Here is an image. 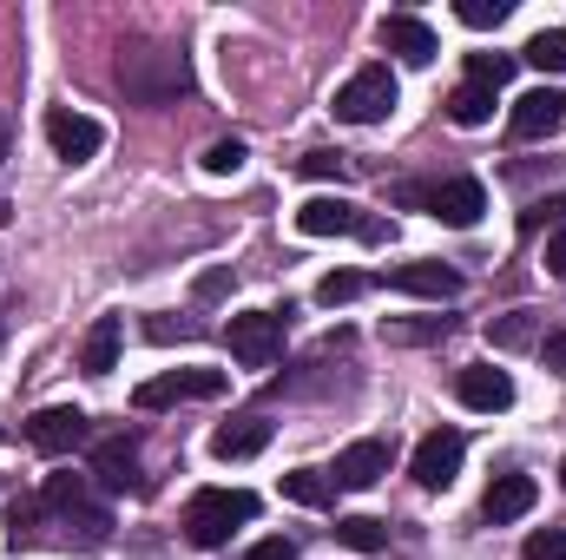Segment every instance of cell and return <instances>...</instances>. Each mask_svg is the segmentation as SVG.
Returning <instances> with one entry per match:
<instances>
[{"instance_id": "obj_1", "label": "cell", "mask_w": 566, "mask_h": 560, "mask_svg": "<svg viewBox=\"0 0 566 560\" xmlns=\"http://www.w3.org/2000/svg\"><path fill=\"white\" fill-rule=\"evenodd\" d=\"M119 86L133 106H171L178 93H191V66L178 46H158V40H133L119 53Z\"/></svg>"}, {"instance_id": "obj_14", "label": "cell", "mask_w": 566, "mask_h": 560, "mask_svg": "<svg viewBox=\"0 0 566 560\" xmlns=\"http://www.w3.org/2000/svg\"><path fill=\"white\" fill-rule=\"evenodd\" d=\"M86 435H93L86 409H40V416L27 422V442H33L40 455H73Z\"/></svg>"}, {"instance_id": "obj_32", "label": "cell", "mask_w": 566, "mask_h": 560, "mask_svg": "<svg viewBox=\"0 0 566 560\" xmlns=\"http://www.w3.org/2000/svg\"><path fill=\"white\" fill-rule=\"evenodd\" d=\"M303 172H310V178H343V152H310Z\"/></svg>"}, {"instance_id": "obj_31", "label": "cell", "mask_w": 566, "mask_h": 560, "mask_svg": "<svg viewBox=\"0 0 566 560\" xmlns=\"http://www.w3.org/2000/svg\"><path fill=\"white\" fill-rule=\"evenodd\" d=\"M454 323L448 317H434V323H389V343H428V336H448Z\"/></svg>"}, {"instance_id": "obj_38", "label": "cell", "mask_w": 566, "mask_h": 560, "mask_svg": "<svg viewBox=\"0 0 566 560\" xmlns=\"http://www.w3.org/2000/svg\"><path fill=\"white\" fill-rule=\"evenodd\" d=\"M0 343H7V323H0Z\"/></svg>"}, {"instance_id": "obj_26", "label": "cell", "mask_w": 566, "mask_h": 560, "mask_svg": "<svg viewBox=\"0 0 566 560\" xmlns=\"http://www.w3.org/2000/svg\"><path fill=\"white\" fill-rule=\"evenodd\" d=\"M329 488H336V481H329L323 468H296V475H283V495H290L296 508H323V501H329Z\"/></svg>"}, {"instance_id": "obj_29", "label": "cell", "mask_w": 566, "mask_h": 560, "mask_svg": "<svg viewBox=\"0 0 566 560\" xmlns=\"http://www.w3.org/2000/svg\"><path fill=\"white\" fill-rule=\"evenodd\" d=\"M527 560H566V528H541V535H527Z\"/></svg>"}, {"instance_id": "obj_12", "label": "cell", "mask_w": 566, "mask_h": 560, "mask_svg": "<svg viewBox=\"0 0 566 560\" xmlns=\"http://www.w3.org/2000/svg\"><path fill=\"white\" fill-rule=\"evenodd\" d=\"M389 462H396V448H389L382 435H363V442H349V448L336 455L329 481H336V488H376V481L389 475Z\"/></svg>"}, {"instance_id": "obj_5", "label": "cell", "mask_w": 566, "mask_h": 560, "mask_svg": "<svg viewBox=\"0 0 566 560\" xmlns=\"http://www.w3.org/2000/svg\"><path fill=\"white\" fill-rule=\"evenodd\" d=\"M296 231L303 238H363V245H382L389 238V225L382 218H363L349 198H310L296 211Z\"/></svg>"}, {"instance_id": "obj_30", "label": "cell", "mask_w": 566, "mask_h": 560, "mask_svg": "<svg viewBox=\"0 0 566 560\" xmlns=\"http://www.w3.org/2000/svg\"><path fill=\"white\" fill-rule=\"evenodd\" d=\"M454 13H461L468 27H501V20H507V0H461Z\"/></svg>"}, {"instance_id": "obj_37", "label": "cell", "mask_w": 566, "mask_h": 560, "mask_svg": "<svg viewBox=\"0 0 566 560\" xmlns=\"http://www.w3.org/2000/svg\"><path fill=\"white\" fill-rule=\"evenodd\" d=\"M0 165H7V120H0Z\"/></svg>"}, {"instance_id": "obj_17", "label": "cell", "mask_w": 566, "mask_h": 560, "mask_svg": "<svg viewBox=\"0 0 566 560\" xmlns=\"http://www.w3.org/2000/svg\"><path fill=\"white\" fill-rule=\"evenodd\" d=\"M382 46L402 60V66H428L441 46H434V27L428 20H416V13H389L382 20Z\"/></svg>"}, {"instance_id": "obj_18", "label": "cell", "mask_w": 566, "mask_h": 560, "mask_svg": "<svg viewBox=\"0 0 566 560\" xmlns=\"http://www.w3.org/2000/svg\"><path fill=\"white\" fill-rule=\"evenodd\" d=\"M264 442H271V422L238 416V422H224V428L211 435V455H218V462H251V455H264Z\"/></svg>"}, {"instance_id": "obj_19", "label": "cell", "mask_w": 566, "mask_h": 560, "mask_svg": "<svg viewBox=\"0 0 566 560\" xmlns=\"http://www.w3.org/2000/svg\"><path fill=\"white\" fill-rule=\"evenodd\" d=\"M119 343H126V317H99V323L86 330L80 370H86V376H113V370H119Z\"/></svg>"}, {"instance_id": "obj_23", "label": "cell", "mask_w": 566, "mask_h": 560, "mask_svg": "<svg viewBox=\"0 0 566 560\" xmlns=\"http://www.w3.org/2000/svg\"><path fill=\"white\" fill-rule=\"evenodd\" d=\"M521 60H527V66H541V73H566V27L534 33V40L521 46Z\"/></svg>"}, {"instance_id": "obj_15", "label": "cell", "mask_w": 566, "mask_h": 560, "mask_svg": "<svg viewBox=\"0 0 566 560\" xmlns=\"http://www.w3.org/2000/svg\"><path fill=\"white\" fill-rule=\"evenodd\" d=\"M454 396H461L468 409H481V416H501V409L514 403V376L494 370V363H468L461 383H454Z\"/></svg>"}, {"instance_id": "obj_9", "label": "cell", "mask_w": 566, "mask_h": 560, "mask_svg": "<svg viewBox=\"0 0 566 560\" xmlns=\"http://www.w3.org/2000/svg\"><path fill=\"white\" fill-rule=\"evenodd\" d=\"M461 462H468V435L461 428H434L416 442V462H409V475L422 481V488H448L454 475H461Z\"/></svg>"}, {"instance_id": "obj_16", "label": "cell", "mask_w": 566, "mask_h": 560, "mask_svg": "<svg viewBox=\"0 0 566 560\" xmlns=\"http://www.w3.org/2000/svg\"><path fill=\"white\" fill-rule=\"evenodd\" d=\"M534 501H541L534 475H494V488H488V501H481V521H488V528H507V521H521Z\"/></svg>"}, {"instance_id": "obj_34", "label": "cell", "mask_w": 566, "mask_h": 560, "mask_svg": "<svg viewBox=\"0 0 566 560\" xmlns=\"http://www.w3.org/2000/svg\"><path fill=\"white\" fill-rule=\"evenodd\" d=\"M244 560H296V548H290V541L277 535V541H258V548H251Z\"/></svg>"}, {"instance_id": "obj_21", "label": "cell", "mask_w": 566, "mask_h": 560, "mask_svg": "<svg viewBox=\"0 0 566 560\" xmlns=\"http://www.w3.org/2000/svg\"><path fill=\"white\" fill-rule=\"evenodd\" d=\"M534 336H541V310H507V317L488 323V343L494 350H527Z\"/></svg>"}, {"instance_id": "obj_39", "label": "cell", "mask_w": 566, "mask_h": 560, "mask_svg": "<svg viewBox=\"0 0 566 560\" xmlns=\"http://www.w3.org/2000/svg\"><path fill=\"white\" fill-rule=\"evenodd\" d=\"M560 481H566V462H560Z\"/></svg>"}, {"instance_id": "obj_27", "label": "cell", "mask_w": 566, "mask_h": 560, "mask_svg": "<svg viewBox=\"0 0 566 560\" xmlns=\"http://www.w3.org/2000/svg\"><path fill=\"white\" fill-rule=\"evenodd\" d=\"M363 290H369V278H363V271H329V278L316 283V297H323L329 310H336V303H356Z\"/></svg>"}, {"instance_id": "obj_4", "label": "cell", "mask_w": 566, "mask_h": 560, "mask_svg": "<svg viewBox=\"0 0 566 560\" xmlns=\"http://www.w3.org/2000/svg\"><path fill=\"white\" fill-rule=\"evenodd\" d=\"M402 205H422L428 218H441V225L468 231V225H481L488 191H481V178H441V185H409V191H402Z\"/></svg>"}, {"instance_id": "obj_11", "label": "cell", "mask_w": 566, "mask_h": 560, "mask_svg": "<svg viewBox=\"0 0 566 560\" xmlns=\"http://www.w3.org/2000/svg\"><path fill=\"white\" fill-rule=\"evenodd\" d=\"M566 120V93L560 86H534V93H521L514 100V113H507V133L527 145V139H547V133H560Z\"/></svg>"}, {"instance_id": "obj_25", "label": "cell", "mask_w": 566, "mask_h": 560, "mask_svg": "<svg viewBox=\"0 0 566 560\" xmlns=\"http://www.w3.org/2000/svg\"><path fill=\"white\" fill-rule=\"evenodd\" d=\"M448 113H454V126H488L494 120V93L488 86H454Z\"/></svg>"}, {"instance_id": "obj_6", "label": "cell", "mask_w": 566, "mask_h": 560, "mask_svg": "<svg viewBox=\"0 0 566 560\" xmlns=\"http://www.w3.org/2000/svg\"><path fill=\"white\" fill-rule=\"evenodd\" d=\"M40 508L53 515V521H66V528H80L93 548L106 541V528H113V515L86 495V481L80 475H46V495H40Z\"/></svg>"}, {"instance_id": "obj_8", "label": "cell", "mask_w": 566, "mask_h": 560, "mask_svg": "<svg viewBox=\"0 0 566 560\" xmlns=\"http://www.w3.org/2000/svg\"><path fill=\"white\" fill-rule=\"evenodd\" d=\"M211 396H224V370H165V376L139 383L133 403L151 416V409H171V403H211Z\"/></svg>"}, {"instance_id": "obj_20", "label": "cell", "mask_w": 566, "mask_h": 560, "mask_svg": "<svg viewBox=\"0 0 566 560\" xmlns=\"http://www.w3.org/2000/svg\"><path fill=\"white\" fill-rule=\"evenodd\" d=\"M389 283H396V290H409V297H434V303L461 297V278H454L448 265H396Z\"/></svg>"}, {"instance_id": "obj_24", "label": "cell", "mask_w": 566, "mask_h": 560, "mask_svg": "<svg viewBox=\"0 0 566 560\" xmlns=\"http://www.w3.org/2000/svg\"><path fill=\"white\" fill-rule=\"evenodd\" d=\"M507 80H514V53H468V86L501 93Z\"/></svg>"}, {"instance_id": "obj_28", "label": "cell", "mask_w": 566, "mask_h": 560, "mask_svg": "<svg viewBox=\"0 0 566 560\" xmlns=\"http://www.w3.org/2000/svg\"><path fill=\"white\" fill-rule=\"evenodd\" d=\"M244 158H251V152H244V139H218L211 152H205V172H218V178H224V172H238Z\"/></svg>"}, {"instance_id": "obj_13", "label": "cell", "mask_w": 566, "mask_h": 560, "mask_svg": "<svg viewBox=\"0 0 566 560\" xmlns=\"http://www.w3.org/2000/svg\"><path fill=\"white\" fill-rule=\"evenodd\" d=\"M93 475H99V488H113V495H139L145 488L139 442H133V435H106V442H93Z\"/></svg>"}, {"instance_id": "obj_3", "label": "cell", "mask_w": 566, "mask_h": 560, "mask_svg": "<svg viewBox=\"0 0 566 560\" xmlns=\"http://www.w3.org/2000/svg\"><path fill=\"white\" fill-rule=\"evenodd\" d=\"M396 73L389 66H363V73H349L343 80V93H336V120L343 126H382L389 113H396Z\"/></svg>"}, {"instance_id": "obj_33", "label": "cell", "mask_w": 566, "mask_h": 560, "mask_svg": "<svg viewBox=\"0 0 566 560\" xmlns=\"http://www.w3.org/2000/svg\"><path fill=\"white\" fill-rule=\"evenodd\" d=\"M547 218H560V225H566V198H547V205H534V211L521 218V231H541Z\"/></svg>"}, {"instance_id": "obj_35", "label": "cell", "mask_w": 566, "mask_h": 560, "mask_svg": "<svg viewBox=\"0 0 566 560\" xmlns=\"http://www.w3.org/2000/svg\"><path fill=\"white\" fill-rule=\"evenodd\" d=\"M541 363H547L554 376H566V336H547V343H541Z\"/></svg>"}, {"instance_id": "obj_22", "label": "cell", "mask_w": 566, "mask_h": 560, "mask_svg": "<svg viewBox=\"0 0 566 560\" xmlns=\"http://www.w3.org/2000/svg\"><path fill=\"white\" fill-rule=\"evenodd\" d=\"M336 541H343L349 554H382V548H389V528H382L376 515H343V521H336Z\"/></svg>"}, {"instance_id": "obj_7", "label": "cell", "mask_w": 566, "mask_h": 560, "mask_svg": "<svg viewBox=\"0 0 566 560\" xmlns=\"http://www.w3.org/2000/svg\"><path fill=\"white\" fill-rule=\"evenodd\" d=\"M283 317L290 310H244V317L224 323V343H231V356L244 370H271L283 356Z\"/></svg>"}, {"instance_id": "obj_10", "label": "cell", "mask_w": 566, "mask_h": 560, "mask_svg": "<svg viewBox=\"0 0 566 560\" xmlns=\"http://www.w3.org/2000/svg\"><path fill=\"white\" fill-rule=\"evenodd\" d=\"M46 145H53L66 165H86V158H99L106 126L86 120V113H73V106H53V113H46Z\"/></svg>"}, {"instance_id": "obj_2", "label": "cell", "mask_w": 566, "mask_h": 560, "mask_svg": "<svg viewBox=\"0 0 566 560\" xmlns=\"http://www.w3.org/2000/svg\"><path fill=\"white\" fill-rule=\"evenodd\" d=\"M244 521H258V495H251V488H198L191 508H185L191 548H224Z\"/></svg>"}, {"instance_id": "obj_36", "label": "cell", "mask_w": 566, "mask_h": 560, "mask_svg": "<svg viewBox=\"0 0 566 560\" xmlns=\"http://www.w3.org/2000/svg\"><path fill=\"white\" fill-rule=\"evenodd\" d=\"M547 271H554V278H566V225L547 238Z\"/></svg>"}]
</instances>
